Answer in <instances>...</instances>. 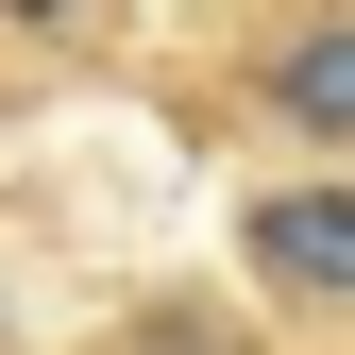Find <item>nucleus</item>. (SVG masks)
Wrapping results in <instances>:
<instances>
[{
    "instance_id": "nucleus-1",
    "label": "nucleus",
    "mask_w": 355,
    "mask_h": 355,
    "mask_svg": "<svg viewBox=\"0 0 355 355\" xmlns=\"http://www.w3.org/2000/svg\"><path fill=\"white\" fill-rule=\"evenodd\" d=\"M254 271H271L288 304H355V187H271V203H254Z\"/></svg>"
},
{
    "instance_id": "nucleus-2",
    "label": "nucleus",
    "mask_w": 355,
    "mask_h": 355,
    "mask_svg": "<svg viewBox=\"0 0 355 355\" xmlns=\"http://www.w3.org/2000/svg\"><path fill=\"white\" fill-rule=\"evenodd\" d=\"M271 119L288 136H355V17H304L271 51Z\"/></svg>"
}]
</instances>
